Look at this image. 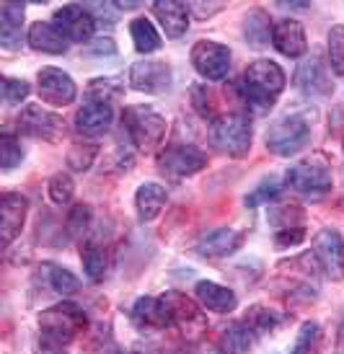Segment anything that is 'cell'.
Instances as JSON below:
<instances>
[{"instance_id": "603a6c76", "label": "cell", "mask_w": 344, "mask_h": 354, "mask_svg": "<svg viewBox=\"0 0 344 354\" xmlns=\"http://www.w3.org/2000/svg\"><path fill=\"white\" fill-rule=\"evenodd\" d=\"M29 44L37 52H47V55H62V52H68V39L62 37V31L55 24H47V21L31 24Z\"/></svg>"}, {"instance_id": "ab89813d", "label": "cell", "mask_w": 344, "mask_h": 354, "mask_svg": "<svg viewBox=\"0 0 344 354\" xmlns=\"http://www.w3.org/2000/svg\"><path fill=\"white\" fill-rule=\"evenodd\" d=\"M29 96V83L21 78H3V99L6 104H21Z\"/></svg>"}, {"instance_id": "836d02e7", "label": "cell", "mask_w": 344, "mask_h": 354, "mask_svg": "<svg viewBox=\"0 0 344 354\" xmlns=\"http://www.w3.org/2000/svg\"><path fill=\"white\" fill-rule=\"evenodd\" d=\"M96 156H98L96 142H75V145L68 150V166L73 168V171H89V168L93 166Z\"/></svg>"}, {"instance_id": "5bb4252c", "label": "cell", "mask_w": 344, "mask_h": 354, "mask_svg": "<svg viewBox=\"0 0 344 354\" xmlns=\"http://www.w3.org/2000/svg\"><path fill=\"white\" fill-rule=\"evenodd\" d=\"M75 83L68 73H62L57 68H44L39 73V96L49 106H68L75 101Z\"/></svg>"}, {"instance_id": "8992f818", "label": "cell", "mask_w": 344, "mask_h": 354, "mask_svg": "<svg viewBox=\"0 0 344 354\" xmlns=\"http://www.w3.org/2000/svg\"><path fill=\"white\" fill-rule=\"evenodd\" d=\"M285 184L300 194L321 197L326 192H332L334 178H332V171L321 158H308V160H300V163L287 168Z\"/></svg>"}, {"instance_id": "f546056e", "label": "cell", "mask_w": 344, "mask_h": 354, "mask_svg": "<svg viewBox=\"0 0 344 354\" xmlns=\"http://www.w3.org/2000/svg\"><path fill=\"white\" fill-rule=\"evenodd\" d=\"M246 324L254 328L256 336L262 334H269V331H275L277 326L282 324V315L272 310V308H266V305H254L248 315H246Z\"/></svg>"}, {"instance_id": "7a4b0ae2", "label": "cell", "mask_w": 344, "mask_h": 354, "mask_svg": "<svg viewBox=\"0 0 344 354\" xmlns=\"http://www.w3.org/2000/svg\"><path fill=\"white\" fill-rule=\"evenodd\" d=\"M285 91V73L275 59H256L246 68L244 78L238 83L241 99L256 111H269L275 106L277 96Z\"/></svg>"}, {"instance_id": "b9f144b4", "label": "cell", "mask_w": 344, "mask_h": 354, "mask_svg": "<svg viewBox=\"0 0 344 354\" xmlns=\"http://www.w3.org/2000/svg\"><path fill=\"white\" fill-rule=\"evenodd\" d=\"M89 52H91V55H114V52H117V47H114V41L107 37V39L93 41V44L89 47Z\"/></svg>"}, {"instance_id": "cb8c5ba5", "label": "cell", "mask_w": 344, "mask_h": 354, "mask_svg": "<svg viewBox=\"0 0 344 354\" xmlns=\"http://www.w3.org/2000/svg\"><path fill=\"white\" fill-rule=\"evenodd\" d=\"M256 342L254 328L246 324V321H236L228 328H223V334L217 339V349L223 354H248L251 346Z\"/></svg>"}, {"instance_id": "4fadbf2b", "label": "cell", "mask_w": 344, "mask_h": 354, "mask_svg": "<svg viewBox=\"0 0 344 354\" xmlns=\"http://www.w3.org/2000/svg\"><path fill=\"white\" fill-rule=\"evenodd\" d=\"M62 37L70 41H89L93 37V29H96V19L89 8L83 6H62V8L55 10V21H52Z\"/></svg>"}, {"instance_id": "277c9868", "label": "cell", "mask_w": 344, "mask_h": 354, "mask_svg": "<svg viewBox=\"0 0 344 354\" xmlns=\"http://www.w3.org/2000/svg\"><path fill=\"white\" fill-rule=\"evenodd\" d=\"M122 124L127 129L132 145L140 153H156L166 138V119L150 106H127L122 111Z\"/></svg>"}, {"instance_id": "83f0119b", "label": "cell", "mask_w": 344, "mask_h": 354, "mask_svg": "<svg viewBox=\"0 0 344 354\" xmlns=\"http://www.w3.org/2000/svg\"><path fill=\"white\" fill-rule=\"evenodd\" d=\"M80 259H83V272H86V277H89V282H104L107 269H109L107 251L98 248L96 243H89V246L83 248Z\"/></svg>"}, {"instance_id": "f1b7e54d", "label": "cell", "mask_w": 344, "mask_h": 354, "mask_svg": "<svg viewBox=\"0 0 344 354\" xmlns=\"http://www.w3.org/2000/svg\"><path fill=\"white\" fill-rule=\"evenodd\" d=\"M44 272H47L49 287H52L57 295H75V292H78L80 282L70 269H65V266H60V264H44Z\"/></svg>"}, {"instance_id": "7bdbcfd3", "label": "cell", "mask_w": 344, "mask_h": 354, "mask_svg": "<svg viewBox=\"0 0 344 354\" xmlns=\"http://www.w3.org/2000/svg\"><path fill=\"white\" fill-rule=\"evenodd\" d=\"M39 354H65V352H62V346H57V344H49V342H42V346H39Z\"/></svg>"}, {"instance_id": "30bf717a", "label": "cell", "mask_w": 344, "mask_h": 354, "mask_svg": "<svg viewBox=\"0 0 344 354\" xmlns=\"http://www.w3.org/2000/svg\"><path fill=\"white\" fill-rule=\"evenodd\" d=\"M192 65L207 80H223L230 70V50L212 39H199L192 47Z\"/></svg>"}, {"instance_id": "484cf974", "label": "cell", "mask_w": 344, "mask_h": 354, "mask_svg": "<svg viewBox=\"0 0 344 354\" xmlns=\"http://www.w3.org/2000/svg\"><path fill=\"white\" fill-rule=\"evenodd\" d=\"M129 34L135 41V50L140 55H150V52L161 50V34L156 31V26L147 19H135L129 24Z\"/></svg>"}, {"instance_id": "d6986e66", "label": "cell", "mask_w": 344, "mask_h": 354, "mask_svg": "<svg viewBox=\"0 0 344 354\" xmlns=\"http://www.w3.org/2000/svg\"><path fill=\"white\" fill-rule=\"evenodd\" d=\"M272 44L277 47L280 55L285 57H300L308 50V39H305L303 26L295 19H282L272 26Z\"/></svg>"}, {"instance_id": "60d3db41", "label": "cell", "mask_w": 344, "mask_h": 354, "mask_svg": "<svg viewBox=\"0 0 344 354\" xmlns=\"http://www.w3.org/2000/svg\"><path fill=\"white\" fill-rule=\"evenodd\" d=\"M303 238H305L303 225L285 227V230H277L275 243H277V248H293V246H298V243H303Z\"/></svg>"}, {"instance_id": "52a82bcc", "label": "cell", "mask_w": 344, "mask_h": 354, "mask_svg": "<svg viewBox=\"0 0 344 354\" xmlns=\"http://www.w3.org/2000/svg\"><path fill=\"white\" fill-rule=\"evenodd\" d=\"M311 140V127L303 117H285L266 132V150L280 158H290L303 150Z\"/></svg>"}, {"instance_id": "ffe728a7", "label": "cell", "mask_w": 344, "mask_h": 354, "mask_svg": "<svg viewBox=\"0 0 344 354\" xmlns=\"http://www.w3.org/2000/svg\"><path fill=\"white\" fill-rule=\"evenodd\" d=\"M194 297L199 300V305L205 310H212V313H233L238 308V297L233 290L217 285L212 279H202L194 285Z\"/></svg>"}, {"instance_id": "ac0fdd59", "label": "cell", "mask_w": 344, "mask_h": 354, "mask_svg": "<svg viewBox=\"0 0 344 354\" xmlns=\"http://www.w3.org/2000/svg\"><path fill=\"white\" fill-rule=\"evenodd\" d=\"M111 122H114V111H111L109 104H101V101H86L75 111V129L83 138H101V135H107Z\"/></svg>"}, {"instance_id": "ee69618b", "label": "cell", "mask_w": 344, "mask_h": 354, "mask_svg": "<svg viewBox=\"0 0 344 354\" xmlns=\"http://www.w3.org/2000/svg\"><path fill=\"white\" fill-rule=\"evenodd\" d=\"M342 209H344V197H342Z\"/></svg>"}, {"instance_id": "ba28073f", "label": "cell", "mask_w": 344, "mask_h": 354, "mask_svg": "<svg viewBox=\"0 0 344 354\" xmlns=\"http://www.w3.org/2000/svg\"><path fill=\"white\" fill-rule=\"evenodd\" d=\"M314 259L332 282L344 279V238L334 227H324L314 236Z\"/></svg>"}, {"instance_id": "74e56055", "label": "cell", "mask_w": 344, "mask_h": 354, "mask_svg": "<svg viewBox=\"0 0 344 354\" xmlns=\"http://www.w3.org/2000/svg\"><path fill=\"white\" fill-rule=\"evenodd\" d=\"M192 101H194V106H197V111L202 114V117H207V119H212L215 122V96H212V91L207 88V86H194L192 88Z\"/></svg>"}, {"instance_id": "8d00e7d4", "label": "cell", "mask_w": 344, "mask_h": 354, "mask_svg": "<svg viewBox=\"0 0 344 354\" xmlns=\"http://www.w3.org/2000/svg\"><path fill=\"white\" fill-rule=\"evenodd\" d=\"M280 192H282V187H280V181L277 178H266V181H262L259 187L246 197V205L248 207H259V205H266V202H272V199L280 197Z\"/></svg>"}, {"instance_id": "3957f363", "label": "cell", "mask_w": 344, "mask_h": 354, "mask_svg": "<svg viewBox=\"0 0 344 354\" xmlns=\"http://www.w3.org/2000/svg\"><path fill=\"white\" fill-rule=\"evenodd\" d=\"M86 326H89L86 310L75 303H68V300L42 310L39 315L42 342H49V344L57 346H68L75 336L86 331Z\"/></svg>"}, {"instance_id": "d590c367", "label": "cell", "mask_w": 344, "mask_h": 354, "mask_svg": "<svg viewBox=\"0 0 344 354\" xmlns=\"http://www.w3.org/2000/svg\"><path fill=\"white\" fill-rule=\"evenodd\" d=\"M329 62L336 75H344V26L329 31Z\"/></svg>"}, {"instance_id": "e575fe53", "label": "cell", "mask_w": 344, "mask_h": 354, "mask_svg": "<svg viewBox=\"0 0 344 354\" xmlns=\"http://www.w3.org/2000/svg\"><path fill=\"white\" fill-rule=\"evenodd\" d=\"M24 160V148H21L19 138L13 132H3L0 138V163H3V171H13Z\"/></svg>"}, {"instance_id": "8fae6325", "label": "cell", "mask_w": 344, "mask_h": 354, "mask_svg": "<svg viewBox=\"0 0 344 354\" xmlns=\"http://www.w3.org/2000/svg\"><path fill=\"white\" fill-rule=\"evenodd\" d=\"M207 166V156L194 145H171L163 153H158V168L161 174L174 178H187L199 174Z\"/></svg>"}, {"instance_id": "9a60e30c", "label": "cell", "mask_w": 344, "mask_h": 354, "mask_svg": "<svg viewBox=\"0 0 344 354\" xmlns=\"http://www.w3.org/2000/svg\"><path fill=\"white\" fill-rule=\"evenodd\" d=\"M295 86L303 91V93H308V96H329V93H334L329 65L318 55L305 59L303 65L298 68V73H295Z\"/></svg>"}, {"instance_id": "6da1fadb", "label": "cell", "mask_w": 344, "mask_h": 354, "mask_svg": "<svg viewBox=\"0 0 344 354\" xmlns=\"http://www.w3.org/2000/svg\"><path fill=\"white\" fill-rule=\"evenodd\" d=\"M132 321L140 328H179L184 336H199L207 328V321L199 305L184 292H166L161 297H140L132 305Z\"/></svg>"}, {"instance_id": "2e32d148", "label": "cell", "mask_w": 344, "mask_h": 354, "mask_svg": "<svg viewBox=\"0 0 344 354\" xmlns=\"http://www.w3.org/2000/svg\"><path fill=\"white\" fill-rule=\"evenodd\" d=\"M26 212H29L26 197L13 194V192L3 194V199H0V236H3V246L6 248L19 238L24 220H26Z\"/></svg>"}, {"instance_id": "7402d4cb", "label": "cell", "mask_w": 344, "mask_h": 354, "mask_svg": "<svg viewBox=\"0 0 344 354\" xmlns=\"http://www.w3.org/2000/svg\"><path fill=\"white\" fill-rule=\"evenodd\" d=\"M166 202H168L166 187H161V184H156V181H147V184H143V187L138 189V194H135L138 220H140V223H150V220H156V217L163 212Z\"/></svg>"}, {"instance_id": "4316f807", "label": "cell", "mask_w": 344, "mask_h": 354, "mask_svg": "<svg viewBox=\"0 0 344 354\" xmlns=\"http://www.w3.org/2000/svg\"><path fill=\"white\" fill-rule=\"evenodd\" d=\"M321 342H324V331L316 321H305L298 331V339H295L290 354H318L321 352Z\"/></svg>"}, {"instance_id": "f35d334b", "label": "cell", "mask_w": 344, "mask_h": 354, "mask_svg": "<svg viewBox=\"0 0 344 354\" xmlns=\"http://www.w3.org/2000/svg\"><path fill=\"white\" fill-rule=\"evenodd\" d=\"M89 227H91V207L89 205H75L68 215L70 236H83Z\"/></svg>"}, {"instance_id": "d4e9b609", "label": "cell", "mask_w": 344, "mask_h": 354, "mask_svg": "<svg viewBox=\"0 0 344 354\" xmlns=\"http://www.w3.org/2000/svg\"><path fill=\"white\" fill-rule=\"evenodd\" d=\"M24 16H26V6L24 3H6L0 8V41H3L6 50L19 47Z\"/></svg>"}, {"instance_id": "d6a6232c", "label": "cell", "mask_w": 344, "mask_h": 354, "mask_svg": "<svg viewBox=\"0 0 344 354\" xmlns=\"http://www.w3.org/2000/svg\"><path fill=\"white\" fill-rule=\"evenodd\" d=\"M269 19H266V13L262 10H254V13H248V19H246V39L251 41V47H264L266 39H269Z\"/></svg>"}, {"instance_id": "5b68a950", "label": "cell", "mask_w": 344, "mask_h": 354, "mask_svg": "<svg viewBox=\"0 0 344 354\" xmlns=\"http://www.w3.org/2000/svg\"><path fill=\"white\" fill-rule=\"evenodd\" d=\"M251 119L236 111V114H223L212 122L210 127V140L220 153L230 158H246L251 150Z\"/></svg>"}, {"instance_id": "7c38bea8", "label": "cell", "mask_w": 344, "mask_h": 354, "mask_svg": "<svg viewBox=\"0 0 344 354\" xmlns=\"http://www.w3.org/2000/svg\"><path fill=\"white\" fill-rule=\"evenodd\" d=\"M171 68L161 59H138L129 68V86L145 93H163L171 88Z\"/></svg>"}, {"instance_id": "e0dca14e", "label": "cell", "mask_w": 344, "mask_h": 354, "mask_svg": "<svg viewBox=\"0 0 344 354\" xmlns=\"http://www.w3.org/2000/svg\"><path fill=\"white\" fill-rule=\"evenodd\" d=\"M246 233L236 227H217L212 233H207L197 241V254L205 259H223V256H233L238 248L244 246Z\"/></svg>"}, {"instance_id": "44dd1931", "label": "cell", "mask_w": 344, "mask_h": 354, "mask_svg": "<svg viewBox=\"0 0 344 354\" xmlns=\"http://www.w3.org/2000/svg\"><path fill=\"white\" fill-rule=\"evenodd\" d=\"M153 13L156 19L161 21V26L166 31V37L171 39H179L184 37L189 29V8L184 3H176V0H158L153 6Z\"/></svg>"}, {"instance_id": "4dcf8cb0", "label": "cell", "mask_w": 344, "mask_h": 354, "mask_svg": "<svg viewBox=\"0 0 344 354\" xmlns=\"http://www.w3.org/2000/svg\"><path fill=\"white\" fill-rule=\"evenodd\" d=\"M125 96V88L117 78H93L89 83V101H101V104H114Z\"/></svg>"}, {"instance_id": "1f68e13d", "label": "cell", "mask_w": 344, "mask_h": 354, "mask_svg": "<svg viewBox=\"0 0 344 354\" xmlns=\"http://www.w3.org/2000/svg\"><path fill=\"white\" fill-rule=\"evenodd\" d=\"M47 194H49V199H52V205H57V207L70 205V199L75 194V184H73L70 174H62V171H60V174H55V176L49 178Z\"/></svg>"}, {"instance_id": "9c48e42d", "label": "cell", "mask_w": 344, "mask_h": 354, "mask_svg": "<svg viewBox=\"0 0 344 354\" xmlns=\"http://www.w3.org/2000/svg\"><path fill=\"white\" fill-rule=\"evenodd\" d=\"M16 127L21 135H29L34 140H44V142H57L65 135V124L62 117L52 114L42 106H26L16 119Z\"/></svg>"}]
</instances>
